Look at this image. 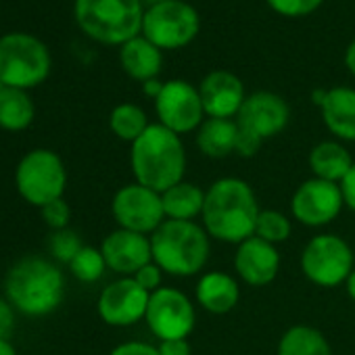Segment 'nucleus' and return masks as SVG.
Masks as SVG:
<instances>
[{
	"label": "nucleus",
	"mask_w": 355,
	"mask_h": 355,
	"mask_svg": "<svg viewBox=\"0 0 355 355\" xmlns=\"http://www.w3.org/2000/svg\"><path fill=\"white\" fill-rule=\"evenodd\" d=\"M353 163L355 161H353L351 153L338 140L318 142L309 150V169H311L313 178H320V180H326V182L340 184L343 178L353 167Z\"/></svg>",
	"instance_id": "4be33fe9"
},
{
	"label": "nucleus",
	"mask_w": 355,
	"mask_h": 355,
	"mask_svg": "<svg viewBox=\"0 0 355 355\" xmlns=\"http://www.w3.org/2000/svg\"><path fill=\"white\" fill-rule=\"evenodd\" d=\"M101 253L105 257L107 268L119 274L121 278L134 276L140 268L153 261L150 236L123 228H117L105 236Z\"/></svg>",
	"instance_id": "dca6fc26"
},
{
	"label": "nucleus",
	"mask_w": 355,
	"mask_h": 355,
	"mask_svg": "<svg viewBox=\"0 0 355 355\" xmlns=\"http://www.w3.org/2000/svg\"><path fill=\"white\" fill-rule=\"evenodd\" d=\"M159 355H193L189 338H175V340H161Z\"/></svg>",
	"instance_id": "e433bc0d"
},
{
	"label": "nucleus",
	"mask_w": 355,
	"mask_h": 355,
	"mask_svg": "<svg viewBox=\"0 0 355 355\" xmlns=\"http://www.w3.org/2000/svg\"><path fill=\"white\" fill-rule=\"evenodd\" d=\"M199 26V13L191 5L182 0H167L144 11L142 36L159 51H178L197 38Z\"/></svg>",
	"instance_id": "1a4fd4ad"
},
{
	"label": "nucleus",
	"mask_w": 355,
	"mask_h": 355,
	"mask_svg": "<svg viewBox=\"0 0 355 355\" xmlns=\"http://www.w3.org/2000/svg\"><path fill=\"white\" fill-rule=\"evenodd\" d=\"M142 0H76V21L103 44H125L142 32Z\"/></svg>",
	"instance_id": "39448f33"
},
{
	"label": "nucleus",
	"mask_w": 355,
	"mask_h": 355,
	"mask_svg": "<svg viewBox=\"0 0 355 355\" xmlns=\"http://www.w3.org/2000/svg\"><path fill=\"white\" fill-rule=\"evenodd\" d=\"M82 247H84V243H82L80 234L76 230H69V228L55 230L51 234V241H49V249H51L53 257L61 263H67V266L82 251Z\"/></svg>",
	"instance_id": "c756f323"
},
{
	"label": "nucleus",
	"mask_w": 355,
	"mask_h": 355,
	"mask_svg": "<svg viewBox=\"0 0 355 355\" xmlns=\"http://www.w3.org/2000/svg\"><path fill=\"white\" fill-rule=\"evenodd\" d=\"M148 119H146V113L138 107V105H132V103H123V105H117L113 111H111V117H109V128L111 132L123 140V142H136L144 130L148 128Z\"/></svg>",
	"instance_id": "bb28decb"
},
{
	"label": "nucleus",
	"mask_w": 355,
	"mask_h": 355,
	"mask_svg": "<svg viewBox=\"0 0 355 355\" xmlns=\"http://www.w3.org/2000/svg\"><path fill=\"white\" fill-rule=\"evenodd\" d=\"M49 49L34 36L9 34L0 38V82L11 88H34L49 78Z\"/></svg>",
	"instance_id": "423d86ee"
},
{
	"label": "nucleus",
	"mask_w": 355,
	"mask_h": 355,
	"mask_svg": "<svg viewBox=\"0 0 355 355\" xmlns=\"http://www.w3.org/2000/svg\"><path fill=\"white\" fill-rule=\"evenodd\" d=\"M293 224L291 218L278 209H261L257 224H255V236H259L266 243L280 245L291 239Z\"/></svg>",
	"instance_id": "cd10ccee"
},
{
	"label": "nucleus",
	"mask_w": 355,
	"mask_h": 355,
	"mask_svg": "<svg viewBox=\"0 0 355 355\" xmlns=\"http://www.w3.org/2000/svg\"><path fill=\"white\" fill-rule=\"evenodd\" d=\"M153 261L163 274L191 278L203 272L209 261L211 243L205 228L197 222L165 220L150 234Z\"/></svg>",
	"instance_id": "20e7f679"
},
{
	"label": "nucleus",
	"mask_w": 355,
	"mask_h": 355,
	"mask_svg": "<svg viewBox=\"0 0 355 355\" xmlns=\"http://www.w3.org/2000/svg\"><path fill=\"white\" fill-rule=\"evenodd\" d=\"M15 326V313L13 305L7 299H0V340L7 338Z\"/></svg>",
	"instance_id": "4c0bfd02"
},
{
	"label": "nucleus",
	"mask_w": 355,
	"mask_h": 355,
	"mask_svg": "<svg viewBox=\"0 0 355 355\" xmlns=\"http://www.w3.org/2000/svg\"><path fill=\"white\" fill-rule=\"evenodd\" d=\"M163 84H165V82H159V80H148V82H144V84H142L144 94L150 96V98H157V96L161 94V90H163Z\"/></svg>",
	"instance_id": "58836bf2"
},
{
	"label": "nucleus",
	"mask_w": 355,
	"mask_h": 355,
	"mask_svg": "<svg viewBox=\"0 0 355 355\" xmlns=\"http://www.w3.org/2000/svg\"><path fill=\"white\" fill-rule=\"evenodd\" d=\"M15 184L19 195L28 203L44 207L51 201L63 199L67 171L57 153L49 148H36L19 161L15 171Z\"/></svg>",
	"instance_id": "0eeeda50"
},
{
	"label": "nucleus",
	"mask_w": 355,
	"mask_h": 355,
	"mask_svg": "<svg viewBox=\"0 0 355 355\" xmlns=\"http://www.w3.org/2000/svg\"><path fill=\"white\" fill-rule=\"evenodd\" d=\"M288 119H291V109L286 101L266 90L247 96L236 115L239 128L255 134L261 140L278 136L288 125Z\"/></svg>",
	"instance_id": "2eb2a0df"
},
{
	"label": "nucleus",
	"mask_w": 355,
	"mask_h": 355,
	"mask_svg": "<svg viewBox=\"0 0 355 355\" xmlns=\"http://www.w3.org/2000/svg\"><path fill=\"white\" fill-rule=\"evenodd\" d=\"M345 207L340 187L334 182L309 178L301 182L291 199V216L307 226V228H322L332 224Z\"/></svg>",
	"instance_id": "ddd939ff"
},
{
	"label": "nucleus",
	"mask_w": 355,
	"mask_h": 355,
	"mask_svg": "<svg viewBox=\"0 0 355 355\" xmlns=\"http://www.w3.org/2000/svg\"><path fill=\"white\" fill-rule=\"evenodd\" d=\"M266 3L284 17H305L322 7L324 0H266Z\"/></svg>",
	"instance_id": "7c9ffc66"
},
{
	"label": "nucleus",
	"mask_w": 355,
	"mask_h": 355,
	"mask_svg": "<svg viewBox=\"0 0 355 355\" xmlns=\"http://www.w3.org/2000/svg\"><path fill=\"white\" fill-rule=\"evenodd\" d=\"M148 299L150 293H146L132 276H128L103 288L96 309L105 324L125 328L144 320Z\"/></svg>",
	"instance_id": "4468645a"
},
{
	"label": "nucleus",
	"mask_w": 355,
	"mask_h": 355,
	"mask_svg": "<svg viewBox=\"0 0 355 355\" xmlns=\"http://www.w3.org/2000/svg\"><path fill=\"white\" fill-rule=\"evenodd\" d=\"M257 197L253 187L241 178H220L205 191L203 228L209 239L226 245H241L255 236V224L259 218Z\"/></svg>",
	"instance_id": "f257e3e1"
},
{
	"label": "nucleus",
	"mask_w": 355,
	"mask_h": 355,
	"mask_svg": "<svg viewBox=\"0 0 355 355\" xmlns=\"http://www.w3.org/2000/svg\"><path fill=\"white\" fill-rule=\"evenodd\" d=\"M7 301L26 315H49L65 297L63 272L44 257L19 259L5 278Z\"/></svg>",
	"instance_id": "7ed1b4c3"
},
{
	"label": "nucleus",
	"mask_w": 355,
	"mask_h": 355,
	"mask_svg": "<svg viewBox=\"0 0 355 355\" xmlns=\"http://www.w3.org/2000/svg\"><path fill=\"white\" fill-rule=\"evenodd\" d=\"M199 94L203 101L205 115L216 119L236 117L247 98L241 78L226 69H216L207 73L199 86Z\"/></svg>",
	"instance_id": "a211bd4d"
},
{
	"label": "nucleus",
	"mask_w": 355,
	"mask_h": 355,
	"mask_svg": "<svg viewBox=\"0 0 355 355\" xmlns=\"http://www.w3.org/2000/svg\"><path fill=\"white\" fill-rule=\"evenodd\" d=\"M322 117L332 136L343 142H355V90L349 86H334L326 90L322 103Z\"/></svg>",
	"instance_id": "aec40b11"
},
{
	"label": "nucleus",
	"mask_w": 355,
	"mask_h": 355,
	"mask_svg": "<svg viewBox=\"0 0 355 355\" xmlns=\"http://www.w3.org/2000/svg\"><path fill=\"white\" fill-rule=\"evenodd\" d=\"M111 355H159V347H153L142 340H128L117 345Z\"/></svg>",
	"instance_id": "f704fd0d"
},
{
	"label": "nucleus",
	"mask_w": 355,
	"mask_h": 355,
	"mask_svg": "<svg viewBox=\"0 0 355 355\" xmlns=\"http://www.w3.org/2000/svg\"><path fill=\"white\" fill-rule=\"evenodd\" d=\"M345 291H347L349 299L355 303V268H353V272L349 274V278L345 280Z\"/></svg>",
	"instance_id": "a19ab883"
},
{
	"label": "nucleus",
	"mask_w": 355,
	"mask_h": 355,
	"mask_svg": "<svg viewBox=\"0 0 355 355\" xmlns=\"http://www.w3.org/2000/svg\"><path fill=\"white\" fill-rule=\"evenodd\" d=\"M239 123L234 119L207 117L197 130V148L209 159H224L236 153Z\"/></svg>",
	"instance_id": "b1692460"
},
{
	"label": "nucleus",
	"mask_w": 355,
	"mask_h": 355,
	"mask_svg": "<svg viewBox=\"0 0 355 355\" xmlns=\"http://www.w3.org/2000/svg\"><path fill=\"white\" fill-rule=\"evenodd\" d=\"M159 123L178 136L197 132L205 121V109L199 88L184 80H169L163 84L161 94L155 98Z\"/></svg>",
	"instance_id": "f8f14e48"
},
{
	"label": "nucleus",
	"mask_w": 355,
	"mask_h": 355,
	"mask_svg": "<svg viewBox=\"0 0 355 355\" xmlns=\"http://www.w3.org/2000/svg\"><path fill=\"white\" fill-rule=\"evenodd\" d=\"M132 278H134L146 293H150V295L163 286V270H161L155 261H150V263H146L144 268H140Z\"/></svg>",
	"instance_id": "473e14b6"
},
{
	"label": "nucleus",
	"mask_w": 355,
	"mask_h": 355,
	"mask_svg": "<svg viewBox=\"0 0 355 355\" xmlns=\"http://www.w3.org/2000/svg\"><path fill=\"white\" fill-rule=\"evenodd\" d=\"M111 214L119 228L150 236L163 222L161 193H155L138 182L121 187L111 201Z\"/></svg>",
	"instance_id": "9b49d317"
},
{
	"label": "nucleus",
	"mask_w": 355,
	"mask_h": 355,
	"mask_svg": "<svg viewBox=\"0 0 355 355\" xmlns=\"http://www.w3.org/2000/svg\"><path fill=\"white\" fill-rule=\"evenodd\" d=\"M69 270H71V274H73L80 282L90 284V282L101 280L103 274H105V270H109V268H107V263H105V257H103L101 249H94V247L84 245L82 251H80V253L73 257V261L69 263Z\"/></svg>",
	"instance_id": "c85d7f7f"
},
{
	"label": "nucleus",
	"mask_w": 355,
	"mask_h": 355,
	"mask_svg": "<svg viewBox=\"0 0 355 355\" xmlns=\"http://www.w3.org/2000/svg\"><path fill=\"white\" fill-rule=\"evenodd\" d=\"M355 268V255L349 243L338 234H318L301 251L303 276L322 288L345 284Z\"/></svg>",
	"instance_id": "6e6552de"
},
{
	"label": "nucleus",
	"mask_w": 355,
	"mask_h": 355,
	"mask_svg": "<svg viewBox=\"0 0 355 355\" xmlns=\"http://www.w3.org/2000/svg\"><path fill=\"white\" fill-rule=\"evenodd\" d=\"M34 121V103L21 88L0 90V128L9 132L26 130Z\"/></svg>",
	"instance_id": "a878e982"
},
{
	"label": "nucleus",
	"mask_w": 355,
	"mask_h": 355,
	"mask_svg": "<svg viewBox=\"0 0 355 355\" xmlns=\"http://www.w3.org/2000/svg\"><path fill=\"white\" fill-rule=\"evenodd\" d=\"M345 65H347L349 73L355 78V40L347 46V53H345Z\"/></svg>",
	"instance_id": "ea45409f"
},
{
	"label": "nucleus",
	"mask_w": 355,
	"mask_h": 355,
	"mask_svg": "<svg viewBox=\"0 0 355 355\" xmlns=\"http://www.w3.org/2000/svg\"><path fill=\"white\" fill-rule=\"evenodd\" d=\"M0 355H17V351H15V347L11 345L9 338L0 340Z\"/></svg>",
	"instance_id": "79ce46f5"
},
{
	"label": "nucleus",
	"mask_w": 355,
	"mask_h": 355,
	"mask_svg": "<svg viewBox=\"0 0 355 355\" xmlns=\"http://www.w3.org/2000/svg\"><path fill=\"white\" fill-rule=\"evenodd\" d=\"M148 7H155V5H161V3H167V0H142Z\"/></svg>",
	"instance_id": "c03bdc74"
},
{
	"label": "nucleus",
	"mask_w": 355,
	"mask_h": 355,
	"mask_svg": "<svg viewBox=\"0 0 355 355\" xmlns=\"http://www.w3.org/2000/svg\"><path fill=\"white\" fill-rule=\"evenodd\" d=\"M261 144H263V140H261V138H257L255 134H251V132H247V130L239 128L236 155H241V157H255V155L259 153Z\"/></svg>",
	"instance_id": "72a5a7b5"
},
{
	"label": "nucleus",
	"mask_w": 355,
	"mask_h": 355,
	"mask_svg": "<svg viewBox=\"0 0 355 355\" xmlns=\"http://www.w3.org/2000/svg\"><path fill=\"white\" fill-rule=\"evenodd\" d=\"M130 165L138 184L155 193H165L184 180L187 148L182 136L161 123H150L144 134L132 142Z\"/></svg>",
	"instance_id": "f03ea898"
},
{
	"label": "nucleus",
	"mask_w": 355,
	"mask_h": 355,
	"mask_svg": "<svg viewBox=\"0 0 355 355\" xmlns=\"http://www.w3.org/2000/svg\"><path fill=\"white\" fill-rule=\"evenodd\" d=\"M278 355H332L330 343L313 326H291L278 340Z\"/></svg>",
	"instance_id": "393cba45"
},
{
	"label": "nucleus",
	"mask_w": 355,
	"mask_h": 355,
	"mask_svg": "<svg viewBox=\"0 0 355 355\" xmlns=\"http://www.w3.org/2000/svg\"><path fill=\"white\" fill-rule=\"evenodd\" d=\"M165 220H178V222H195L199 216H203L205 207V191L195 182H178L175 187L161 193Z\"/></svg>",
	"instance_id": "5701e85b"
},
{
	"label": "nucleus",
	"mask_w": 355,
	"mask_h": 355,
	"mask_svg": "<svg viewBox=\"0 0 355 355\" xmlns=\"http://www.w3.org/2000/svg\"><path fill=\"white\" fill-rule=\"evenodd\" d=\"M234 270H236V276L245 284H249L253 288L268 286L278 276L280 253H278L276 245L266 243L259 236H251V239L243 241L241 245H236Z\"/></svg>",
	"instance_id": "f3484780"
},
{
	"label": "nucleus",
	"mask_w": 355,
	"mask_h": 355,
	"mask_svg": "<svg viewBox=\"0 0 355 355\" xmlns=\"http://www.w3.org/2000/svg\"><path fill=\"white\" fill-rule=\"evenodd\" d=\"M195 299L199 307L214 315H224L230 313L241 299V286L239 280L226 272L214 270L207 272L199 278L195 286Z\"/></svg>",
	"instance_id": "6ab92c4d"
},
{
	"label": "nucleus",
	"mask_w": 355,
	"mask_h": 355,
	"mask_svg": "<svg viewBox=\"0 0 355 355\" xmlns=\"http://www.w3.org/2000/svg\"><path fill=\"white\" fill-rule=\"evenodd\" d=\"M3 88H5V84H3V82H0V90H3Z\"/></svg>",
	"instance_id": "a18cd8bd"
},
{
	"label": "nucleus",
	"mask_w": 355,
	"mask_h": 355,
	"mask_svg": "<svg viewBox=\"0 0 355 355\" xmlns=\"http://www.w3.org/2000/svg\"><path fill=\"white\" fill-rule=\"evenodd\" d=\"M144 322L159 343L189 338L197 324V309L189 295L180 288L161 286L148 299Z\"/></svg>",
	"instance_id": "9d476101"
},
{
	"label": "nucleus",
	"mask_w": 355,
	"mask_h": 355,
	"mask_svg": "<svg viewBox=\"0 0 355 355\" xmlns=\"http://www.w3.org/2000/svg\"><path fill=\"white\" fill-rule=\"evenodd\" d=\"M338 187H340V193H343L345 207L351 209V211L355 214V163H353V167L349 169V173L343 178V182H340Z\"/></svg>",
	"instance_id": "c9c22d12"
},
{
	"label": "nucleus",
	"mask_w": 355,
	"mask_h": 355,
	"mask_svg": "<svg viewBox=\"0 0 355 355\" xmlns=\"http://www.w3.org/2000/svg\"><path fill=\"white\" fill-rule=\"evenodd\" d=\"M313 105L315 107H322V103H324V98H326V90H313Z\"/></svg>",
	"instance_id": "37998d69"
},
{
	"label": "nucleus",
	"mask_w": 355,
	"mask_h": 355,
	"mask_svg": "<svg viewBox=\"0 0 355 355\" xmlns=\"http://www.w3.org/2000/svg\"><path fill=\"white\" fill-rule=\"evenodd\" d=\"M40 214H42L44 224L49 228H53V232L67 228L69 226V220H71V209L65 203V199H57V201L46 203L44 207H40Z\"/></svg>",
	"instance_id": "2f4dec72"
},
{
	"label": "nucleus",
	"mask_w": 355,
	"mask_h": 355,
	"mask_svg": "<svg viewBox=\"0 0 355 355\" xmlns=\"http://www.w3.org/2000/svg\"><path fill=\"white\" fill-rule=\"evenodd\" d=\"M119 61H121L123 71L132 80L142 82V84L148 80H157L163 67L161 51L153 42H148L144 36H136L130 42H125L119 51Z\"/></svg>",
	"instance_id": "412c9836"
}]
</instances>
